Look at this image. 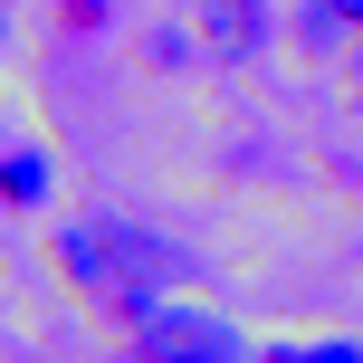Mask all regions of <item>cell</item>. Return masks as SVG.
<instances>
[{
    "label": "cell",
    "instance_id": "obj_1",
    "mask_svg": "<svg viewBox=\"0 0 363 363\" xmlns=\"http://www.w3.org/2000/svg\"><path fill=\"white\" fill-rule=\"evenodd\" d=\"M134 363H249L239 335L220 315H191V306H144L134 315Z\"/></svg>",
    "mask_w": 363,
    "mask_h": 363
},
{
    "label": "cell",
    "instance_id": "obj_8",
    "mask_svg": "<svg viewBox=\"0 0 363 363\" xmlns=\"http://www.w3.org/2000/svg\"><path fill=\"white\" fill-rule=\"evenodd\" d=\"M67 10H96V0H67Z\"/></svg>",
    "mask_w": 363,
    "mask_h": 363
},
{
    "label": "cell",
    "instance_id": "obj_5",
    "mask_svg": "<svg viewBox=\"0 0 363 363\" xmlns=\"http://www.w3.org/2000/svg\"><path fill=\"white\" fill-rule=\"evenodd\" d=\"M258 363H363V345H277V354H258Z\"/></svg>",
    "mask_w": 363,
    "mask_h": 363
},
{
    "label": "cell",
    "instance_id": "obj_2",
    "mask_svg": "<svg viewBox=\"0 0 363 363\" xmlns=\"http://www.w3.org/2000/svg\"><path fill=\"white\" fill-rule=\"evenodd\" d=\"M57 268H67L96 306L125 315V268H115V249H106V220H96V230H57Z\"/></svg>",
    "mask_w": 363,
    "mask_h": 363
},
{
    "label": "cell",
    "instance_id": "obj_7",
    "mask_svg": "<svg viewBox=\"0 0 363 363\" xmlns=\"http://www.w3.org/2000/svg\"><path fill=\"white\" fill-rule=\"evenodd\" d=\"M354 106H363V48H354Z\"/></svg>",
    "mask_w": 363,
    "mask_h": 363
},
{
    "label": "cell",
    "instance_id": "obj_3",
    "mask_svg": "<svg viewBox=\"0 0 363 363\" xmlns=\"http://www.w3.org/2000/svg\"><path fill=\"white\" fill-rule=\"evenodd\" d=\"M268 29H277L268 0H201V48H211V57H258Z\"/></svg>",
    "mask_w": 363,
    "mask_h": 363
},
{
    "label": "cell",
    "instance_id": "obj_4",
    "mask_svg": "<svg viewBox=\"0 0 363 363\" xmlns=\"http://www.w3.org/2000/svg\"><path fill=\"white\" fill-rule=\"evenodd\" d=\"M48 191H57L48 153H0V211H38Z\"/></svg>",
    "mask_w": 363,
    "mask_h": 363
},
{
    "label": "cell",
    "instance_id": "obj_6",
    "mask_svg": "<svg viewBox=\"0 0 363 363\" xmlns=\"http://www.w3.org/2000/svg\"><path fill=\"white\" fill-rule=\"evenodd\" d=\"M325 10H335V19H345V29H363V0H325Z\"/></svg>",
    "mask_w": 363,
    "mask_h": 363
}]
</instances>
